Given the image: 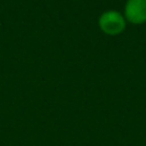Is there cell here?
Here are the masks:
<instances>
[{"label":"cell","mask_w":146,"mask_h":146,"mask_svg":"<svg viewBox=\"0 0 146 146\" xmlns=\"http://www.w3.org/2000/svg\"><path fill=\"white\" fill-rule=\"evenodd\" d=\"M125 18L132 23L146 21V0H128L124 7Z\"/></svg>","instance_id":"cell-2"},{"label":"cell","mask_w":146,"mask_h":146,"mask_svg":"<svg viewBox=\"0 0 146 146\" xmlns=\"http://www.w3.org/2000/svg\"><path fill=\"white\" fill-rule=\"evenodd\" d=\"M98 25L102 31L107 34L114 35L124 30L125 19L124 17L116 10H107L104 11L98 18Z\"/></svg>","instance_id":"cell-1"}]
</instances>
